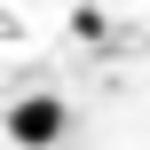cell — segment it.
I'll return each instance as SVG.
<instances>
[{
  "label": "cell",
  "mask_w": 150,
  "mask_h": 150,
  "mask_svg": "<svg viewBox=\"0 0 150 150\" xmlns=\"http://www.w3.org/2000/svg\"><path fill=\"white\" fill-rule=\"evenodd\" d=\"M8 134L24 150H55L63 142V103H55V95H24V103L8 111Z\"/></svg>",
  "instance_id": "obj_1"
}]
</instances>
